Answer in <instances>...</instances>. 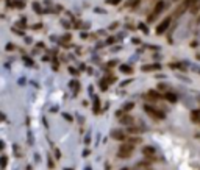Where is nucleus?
I'll use <instances>...</instances> for the list:
<instances>
[{"mask_svg":"<svg viewBox=\"0 0 200 170\" xmlns=\"http://www.w3.org/2000/svg\"><path fill=\"white\" fill-rule=\"evenodd\" d=\"M161 66L160 64H147V66H142L141 70L142 72H152V70H160Z\"/></svg>","mask_w":200,"mask_h":170,"instance_id":"obj_6","label":"nucleus"},{"mask_svg":"<svg viewBox=\"0 0 200 170\" xmlns=\"http://www.w3.org/2000/svg\"><path fill=\"white\" fill-rule=\"evenodd\" d=\"M139 3H141V0H133V2H130V3H128V5H130V6H132V8H136V6H138V5H139Z\"/></svg>","mask_w":200,"mask_h":170,"instance_id":"obj_14","label":"nucleus"},{"mask_svg":"<svg viewBox=\"0 0 200 170\" xmlns=\"http://www.w3.org/2000/svg\"><path fill=\"white\" fill-rule=\"evenodd\" d=\"M13 48H14V45H11V44L6 45V50H13Z\"/></svg>","mask_w":200,"mask_h":170,"instance_id":"obj_20","label":"nucleus"},{"mask_svg":"<svg viewBox=\"0 0 200 170\" xmlns=\"http://www.w3.org/2000/svg\"><path fill=\"white\" fill-rule=\"evenodd\" d=\"M66 170H72V169H66Z\"/></svg>","mask_w":200,"mask_h":170,"instance_id":"obj_23","label":"nucleus"},{"mask_svg":"<svg viewBox=\"0 0 200 170\" xmlns=\"http://www.w3.org/2000/svg\"><path fill=\"white\" fill-rule=\"evenodd\" d=\"M127 131H128L130 134H141L144 130H142V128H139V126H133V125H130V126H128V130H127Z\"/></svg>","mask_w":200,"mask_h":170,"instance_id":"obj_10","label":"nucleus"},{"mask_svg":"<svg viewBox=\"0 0 200 170\" xmlns=\"http://www.w3.org/2000/svg\"><path fill=\"white\" fill-rule=\"evenodd\" d=\"M49 167H50V169H53V167H55V164H53V161L50 159V156H49Z\"/></svg>","mask_w":200,"mask_h":170,"instance_id":"obj_18","label":"nucleus"},{"mask_svg":"<svg viewBox=\"0 0 200 170\" xmlns=\"http://www.w3.org/2000/svg\"><path fill=\"white\" fill-rule=\"evenodd\" d=\"M69 72H71V73H72V75H77V70H74V69H72V67H71V69H69Z\"/></svg>","mask_w":200,"mask_h":170,"instance_id":"obj_19","label":"nucleus"},{"mask_svg":"<svg viewBox=\"0 0 200 170\" xmlns=\"http://www.w3.org/2000/svg\"><path fill=\"white\" fill-rule=\"evenodd\" d=\"M164 8H166V2H164V0H158V2L155 3V6L152 8V13L147 16V22H153L161 13H163Z\"/></svg>","mask_w":200,"mask_h":170,"instance_id":"obj_1","label":"nucleus"},{"mask_svg":"<svg viewBox=\"0 0 200 170\" xmlns=\"http://www.w3.org/2000/svg\"><path fill=\"white\" fill-rule=\"evenodd\" d=\"M191 120H192V123H200V109L191 111Z\"/></svg>","mask_w":200,"mask_h":170,"instance_id":"obj_7","label":"nucleus"},{"mask_svg":"<svg viewBox=\"0 0 200 170\" xmlns=\"http://www.w3.org/2000/svg\"><path fill=\"white\" fill-rule=\"evenodd\" d=\"M172 19H174V16H167V17H164L163 20L160 22L158 25H156V28H155V33L156 34H164L169 30V27H171L172 24Z\"/></svg>","mask_w":200,"mask_h":170,"instance_id":"obj_2","label":"nucleus"},{"mask_svg":"<svg viewBox=\"0 0 200 170\" xmlns=\"http://www.w3.org/2000/svg\"><path fill=\"white\" fill-rule=\"evenodd\" d=\"M121 72H124V73H133V69L130 67V66H121Z\"/></svg>","mask_w":200,"mask_h":170,"instance_id":"obj_12","label":"nucleus"},{"mask_svg":"<svg viewBox=\"0 0 200 170\" xmlns=\"http://www.w3.org/2000/svg\"><path fill=\"white\" fill-rule=\"evenodd\" d=\"M122 170H132V169H122Z\"/></svg>","mask_w":200,"mask_h":170,"instance_id":"obj_21","label":"nucleus"},{"mask_svg":"<svg viewBox=\"0 0 200 170\" xmlns=\"http://www.w3.org/2000/svg\"><path fill=\"white\" fill-rule=\"evenodd\" d=\"M142 153H144L145 156H153V154L156 153V150L153 148V147H144V148H142Z\"/></svg>","mask_w":200,"mask_h":170,"instance_id":"obj_9","label":"nucleus"},{"mask_svg":"<svg viewBox=\"0 0 200 170\" xmlns=\"http://www.w3.org/2000/svg\"><path fill=\"white\" fill-rule=\"evenodd\" d=\"M121 2H122V0H106V3H108V5H119Z\"/></svg>","mask_w":200,"mask_h":170,"instance_id":"obj_15","label":"nucleus"},{"mask_svg":"<svg viewBox=\"0 0 200 170\" xmlns=\"http://www.w3.org/2000/svg\"><path fill=\"white\" fill-rule=\"evenodd\" d=\"M144 111L150 115V117L156 119V120H161V119H164V113H163V111H161V109H156V108H153V106H150V105H145V106H144Z\"/></svg>","mask_w":200,"mask_h":170,"instance_id":"obj_4","label":"nucleus"},{"mask_svg":"<svg viewBox=\"0 0 200 170\" xmlns=\"http://www.w3.org/2000/svg\"><path fill=\"white\" fill-rule=\"evenodd\" d=\"M133 153H134V145H133V144H124V145L119 147L117 156L124 159V158H130Z\"/></svg>","mask_w":200,"mask_h":170,"instance_id":"obj_3","label":"nucleus"},{"mask_svg":"<svg viewBox=\"0 0 200 170\" xmlns=\"http://www.w3.org/2000/svg\"><path fill=\"white\" fill-rule=\"evenodd\" d=\"M174 2H178V0H174Z\"/></svg>","mask_w":200,"mask_h":170,"instance_id":"obj_24","label":"nucleus"},{"mask_svg":"<svg viewBox=\"0 0 200 170\" xmlns=\"http://www.w3.org/2000/svg\"><path fill=\"white\" fill-rule=\"evenodd\" d=\"M84 170H91V169H89V167H88V169H84Z\"/></svg>","mask_w":200,"mask_h":170,"instance_id":"obj_22","label":"nucleus"},{"mask_svg":"<svg viewBox=\"0 0 200 170\" xmlns=\"http://www.w3.org/2000/svg\"><path fill=\"white\" fill-rule=\"evenodd\" d=\"M111 136L114 139H117V141H127V139H128V136H125V133H122V131H119V130H114L113 133H111Z\"/></svg>","mask_w":200,"mask_h":170,"instance_id":"obj_5","label":"nucleus"},{"mask_svg":"<svg viewBox=\"0 0 200 170\" xmlns=\"http://www.w3.org/2000/svg\"><path fill=\"white\" fill-rule=\"evenodd\" d=\"M158 89H160V91H166V89H167V84H163V83L158 84Z\"/></svg>","mask_w":200,"mask_h":170,"instance_id":"obj_17","label":"nucleus"},{"mask_svg":"<svg viewBox=\"0 0 200 170\" xmlns=\"http://www.w3.org/2000/svg\"><path fill=\"white\" fill-rule=\"evenodd\" d=\"M124 125H133V122H134V119L132 117V115H125V117H122V120H121Z\"/></svg>","mask_w":200,"mask_h":170,"instance_id":"obj_11","label":"nucleus"},{"mask_svg":"<svg viewBox=\"0 0 200 170\" xmlns=\"http://www.w3.org/2000/svg\"><path fill=\"white\" fill-rule=\"evenodd\" d=\"M33 8H34V11H36V13H42V11H41V6L38 5V3H33Z\"/></svg>","mask_w":200,"mask_h":170,"instance_id":"obj_16","label":"nucleus"},{"mask_svg":"<svg viewBox=\"0 0 200 170\" xmlns=\"http://www.w3.org/2000/svg\"><path fill=\"white\" fill-rule=\"evenodd\" d=\"M164 100H167V102H171V103H177L178 102V97H177L175 94H172V92H166V94H164Z\"/></svg>","mask_w":200,"mask_h":170,"instance_id":"obj_8","label":"nucleus"},{"mask_svg":"<svg viewBox=\"0 0 200 170\" xmlns=\"http://www.w3.org/2000/svg\"><path fill=\"white\" fill-rule=\"evenodd\" d=\"M133 106H134L133 103H127V105L124 106V113H128L130 109H133Z\"/></svg>","mask_w":200,"mask_h":170,"instance_id":"obj_13","label":"nucleus"}]
</instances>
